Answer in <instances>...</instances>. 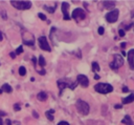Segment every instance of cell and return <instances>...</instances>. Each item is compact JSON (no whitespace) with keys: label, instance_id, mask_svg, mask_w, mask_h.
Here are the masks:
<instances>
[{"label":"cell","instance_id":"obj_1","mask_svg":"<svg viewBox=\"0 0 134 125\" xmlns=\"http://www.w3.org/2000/svg\"><path fill=\"white\" fill-rule=\"evenodd\" d=\"M10 4L17 8V9H28L31 7V2L30 1H17V0H12L10 1Z\"/></svg>","mask_w":134,"mask_h":125},{"label":"cell","instance_id":"obj_2","mask_svg":"<svg viewBox=\"0 0 134 125\" xmlns=\"http://www.w3.org/2000/svg\"><path fill=\"white\" fill-rule=\"evenodd\" d=\"M94 89L99 93H108L113 90V86L108 83H97L94 86Z\"/></svg>","mask_w":134,"mask_h":125},{"label":"cell","instance_id":"obj_3","mask_svg":"<svg viewBox=\"0 0 134 125\" xmlns=\"http://www.w3.org/2000/svg\"><path fill=\"white\" fill-rule=\"evenodd\" d=\"M76 109L80 113H82L84 116H87L89 113V105L83 100H77L76 101Z\"/></svg>","mask_w":134,"mask_h":125},{"label":"cell","instance_id":"obj_4","mask_svg":"<svg viewBox=\"0 0 134 125\" xmlns=\"http://www.w3.org/2000/svg\"><path fill=\"white\" fill-rule=\"evenodd\" d=\"M122 64H124V60H122L121 56H119V55H114V59H113V61L110 63V67H111L112 69H117V68L121 67Z\"/></svg>","mask_w":134,"mask_h":125},{"label":"cell","instance_id":"obj_5","mask_svg":"<svg viewBox=\"0 0 134 125\" xmlns=\"http://www.w3.org/2000/svg\"><path fill=\"white\" fill-rule=\"evenodd\" d=\"M71 17H72L75 21H81V20H84V19H85L86 13H85V11L82 9V8H75V9L72 12Z\"/></svg>","mask_w":134,"mask_h":125},{"label":"cell","instance_id":"obj_6","mask_svg":"<svg viewBox=\"0 0 134 125\" xmlns=\"http://www.w3.org/2000/svg\"><path fill=\"white\" fill-rule=\"evenodd\" d=\"M22 38H23V43L25 45H28V46H34L35 44V38L34 36L28 33V32H24L23 35H22Z\"/></svg>","mask_w":134,"mask_h":125},{"label":"cell","instance_id":"obj_7","mask_svg":"<svg viewBox=\"0 0 134 125\" xmlns=\"http://www.w3.org/2000/svg\"><path fill=\"white\" fill-rule=\"evenodd\" d=\"M118 14H119L118 9H113V11L109 12V13L106 15V20H107L109 23H114V22L117 20V18H118Z\"/></svg>","mask_w":134,"mask_h":125},{"label":"cell","instance_id":"obj_8","mask_svg":"<svg viewBox=\"0 0 134 125\" xmlns=\"http://www.w3.org/2000/svg\"><path fill=\"white\" fill-rule=\"evenodd\" d=\"M38 42H39L40 47H41L43 50H46V51H50V50H51V48H50V46H49V44H48V42H47L46 37H44V36L40 37V38L38 39Z\"/></svg>","mask_w":134,"mask_h":125},{"label":"cell","instance_id":"obj_9","mask_svg":"<svg viewBox=\"0 0 134 125\" xmlns=\"http://www.w3.org/2000/svg\"><path fill=\"white\" fill-rule=\"evenodd\" d=\"M76 81H77V83L81 84L83 87H87V86L89 85V80H88V78H87L86 76H84V75H79L77 78H76Z\"/></svg>","mask_w":134,"mask_h":125},{"label":"cell","instance_id":"obj_10","mask_svg":"<svg viewBox=\"0 0 134 125\" xmlns=\"http://www.w3.org/2000/svg\"><path fill=\"white\" fill-rule=\"evenodd\" d=\"M68 8H69V4L67 2H63L62 3V13L64 15V20H69L70 17L68 16Z\"/></svg>","mask_w":134,"mask_h":125},{"label":"cell","instance_id":"obj_11","mask_svg":"<svg viewBox=\"0 0 134 125\" xmlns=\"http://www.w3.org/2000/svg\"><path fill=\"white\" fill-rule=\"evenodd\" d=\"M128 61L130 64V68L134 69V49H130L128 53Z\"/></svg>","mask_w":134,"mask_h":125},{"label":"cell","instance_id":"obj_12","mask_svg":"<svg viewBox=\"0 0 134 125\" xmlns=\"http://www.w3.org/2000/svg\"><path fill=\"white\" fill-rule=\"evenodd\" d=\"M58 86H59V89H60L61 92H62V90H63L65 87H70V84H68V83L65 82V81L60 80V81H58Z\"/></svg>","mask_w":134,"mask_h":125},{"label":"cell","instance_id":"obj_13","mask_svg":"<svg viewBox=\"0 0 134 125\" xmlns=\"http://www.w3.org/2000/svg\"><path fill=\"white\" fill-rule=\"evenodd\" d=\"M121 123H124V124H126V125H134V123H133V121L131 120V118H130L129 114H126V116H125V118L122 119Z\"/></svg>","mask_w":134,"mask_h":125},{"label":"cell","instance_id":"obj_14","mask_svg":"<svg viewBox=\"0 0 134 125\" xmlns=\"http://www.w3.org/2000/svg\"><path fill=\"white\" fill-rule=\"evenodd\" d=\"M133 101H134V93H131L130 96H128V97L122 99V103L124 104H128V103H131Z\"/></svg>","mask_w":134,"mask_h":125},{"label":"cell","instance_id":"obj_15","mask_svg":"<svg viewBox=\"0 0 134 125\" xmlns=\"http://www.w3.org/2000/svg\"><path fill=\"white\" fill-rule=\"evenodd\" d=\"M37 98H38V100H39V101L44 102V101H46V99H47V95H46V92L41 91V92H39V93H38Z\"/></svg>","mask_w":134,"mask_h":125},{"label":"cell","instance_id":"obj_16","mask_svg":"<svg viewBox=\"0 0 134 125\" xmlns=\"http://www.w3.org/2000/svg\"><path fill=\"white\" fill-rule=\"evenodd\" d=\"M1 89L3 90V91H5V92H7V93H10L12 91H13V88H12V86L10 85H8V84H3V86L1 87Z\"/></svg>","mask_w":134,"mask_h":125},{"label":"cell","instance_id":"obj_17","mask_svg":"<svg viewBox=\"0 0 134 125\" xmlns=\"http://www.w3.org/2000/svg\"><path fill=\"white\" fill-rule=\"evenodd\" d=\"M103 4L106 8H109V7H113L115 5V2L114 1H103Z\"/></svg>","mask_w":134,"mask_h":125},{"label":"cell","instance_id":"obj_18","mask_svg":"<svg viewBox=\"0 0 134 125\" xmlns=\"http://www.w3.org/2000/svg\"><path fill=\"white\" fill-rule=\"evenodd\" d=\"M44 8H45L47 12H49L50 14H52V13H54V11H55V8H57V5H54L53 7H49V6H47V5H44Z\"/></svg>","mask_w":134,"mask_h":125},{"label":"cell","instance_id":"obj_19","mask_svg":"<svg viewBox=\"0 0 134 125\" xmlns=\"http://www.w3.org/2000/svg\"><path fill=\"white\" fill-rule=\"evenodd\" d=\"M39 64H40V66H42V67H44V66L46 65V62H45V59H44L43 56H40V57H39Z\"/></svg>","mask_w":134,"mask_h":125},{"label":"cell","instance_id":"obj_20","mask_svg":"<svg viewBox=\"0 0 134 125\" xmlns=\"http://www.w3.org/2000/svg\"><path fill=\"white\" fill-rule=\"evenodd\" d=\"M91 67H92V70H94V71H98V70L100 69V68H99V66H98V64H97L96 62H92Z\"/></svg>","mask_w":134,"mask_h":125},{"label":"cell","instance_id":"obj_21","mask_svg":"<svg viewBox=\"0 0 134 125\" xmlns=\"http://www.w3.org/2000/svg\"><path fill=\"white\" fill-rule=\"evenodd\" d=\"M19 75L20 76H25L26 75V68L24 66H20L19 67Z\"/></svg>","mask_w":134,"mask_h":125},{"label":"cell","instance_id":"obj_22","mask_svg":"<svg viewBox=\"0 0 134 125\" xmlns=\"http://www.w3.org/2000/svg\"><path fill=\"white\" fill-rule=\"evenodd\" d=\"M45 114H46V117H47V119H48L49 121H52V120H53V116H52L49 111H46V112H45Z\"/></svg>","mask_w":134,"mask_h":125},{"label":"cell","instance_id":"obj_23","mask_svg":"<svg viewBox=\"0 0 134 125\" xmlns=\"http://www.w3.org/2000/svg\"><path fill=\"white\" fill-rule=\"evenodd\" d=\"M15 53H16V55H20V54H22V53H23V47H22V46H19V47L16 49Z\"/></svg>","mask_w":134,"mask_h":125},{"label":"cell","instance_id":"obj_24","mask_svg":"<svg viewBox=\"0 0 134 125\" xmlns=\"http://www.w3.org/2000/svg\"><path fill=\"white\" fill-rule=\"evenodd\" d=\"M38 16H39V18H40L41 20H46V16H45L44 14H42V13H39V14H38Z\"/></svg>","mask_w":134,"mask_h":125},{"label":"cell","instance_id":"obj_25","mask_svg":"<svg viewBox=\"0 0 134 125\" xmlns=\"http://www.w3.org/2000/svg\"><path fill=\"white\" fill-rule=\"evenodd\" d=\"M20 109H21V106H20L19 104H15V105H14V110H15V111H19Z\"/></svg>","mask_w":134,"mask_h":125},{"label":"cell","instance_id":"obj_26","mask_svg":"<svg viewBox=\"0 0 134 125\" xmlns=\"http://www.w3.org/2000/svg\"><path fill=\"white\" fill-rule=\"evenodd\" d=\"M97 32H98L99 35H103V34H104V27H103V26H99L98 29H97Z\"/></svg>","mask_w":134,"mask_h":125},{"label":"cell","instance_id":"obj_27","mask_svg":"<svg viewBox=\"0 0 134 125\" xmlns=\"http://www.w3.org/2000/svg\"><path fill=\"white\" fill-rule=\"evenodd\" d=\"M118 35H119L120 37H124V36H125V30H124V29H119Z\"/></svg>","mask_w":134,"mask_h":125},{"label":"cell","instance_id":"obj_28","mask_svg":"<svg viewBox=\"0 0 134 125\" xmlns=\"http://www.w3.org/2000/svg\"><path fill=\"white\" fill-rule=\"evenodd\" d=\"M9 56H10V58H12V59H15V58H16V53L12 51V53H9Z\"/></svg>","mask_w":134,"mask_h":125},{"label":"cell","instance_id":"obj_29","mask_svg":"<svg viewBox=\"0 0 134 125\" xmlns=\"http://www.w3.org/2000/svg\"><path fill=\"white\" fill-rule=\"evenodd\" d=\"M58 125H69V123H67V122H65V121H61Z\"/></svg>","mask_w":134,"mask_h":125},{"label":"cell","instance_id":"obj_30","mask_svg":"<svg viewBox=\"0 0 134 125\" xmlns=\"http://www.w3.org/2000/svg\"><path fill=\"white\" fill-rule=\"evenodd\" d=\"M128 91H129V88L127 86H124L122 87V92H128Z\"/></svg>","mask_w":134,"mask_h":125},{"label":"cell","instance_id":"obj_31","mask_svg":"<svg viewBox=\"0 0 134 125\" xmlns=\"http://www.w3.org/2000/svg\"><path fill=\"white\" fill-rule=\"evenodd\" d=\"M31 61H32V63H34L35 65L37 64V59H36V57H32V58H31Z\"/></svg>","mask_w":134,"mask_h":125},{"label":"cell","instance_id":"obj_32","mask_svg":"<svg viewBox=\"0 0 134 125\" xmlns=\"http://www.w3.org/2000/svg\"><path fill=\"white\" fill-rule=\"evenodd\" d=\"M32 114H34V117H35V118H39V114L37 113V111H35V110H34V111H32Z\"/></svg>","mask_w":134,"mask_h":125},{"label":"cell","instance_id":"obj_33","mask_svg":"<svg viewBox=\"0 0 134 125\" xmlns=\"http://www.w3.org/2000/svg\"><path fill=\"white\" fill-rule=\"evenodd\" d=\"M5 123H6V125H12V122H10V120H8V119L5 121Z\"/></svg>","mask_w":134,"mask_h":125},{"label":"cell","instance_id":"obj_34","mask_svg":"<svg viewBox=\"0 0 134 125\" xmlns=\"http://www.w3.org/2000/svg\"><path fill=\"white\" fill-rule=\"evenodd\" d=\"M45 72H46V71H45L44 69H42V70H40V71H39V74H40V75H45Z\"/></svg>","mask_w":134,"mask_h":125},{"label":"cell","instance_id":"obj_35","mask_svg":"<svg viewBox=\"0 0 134 125\" xmlns=\"http://www.w3.org/2000/svg\"><path fill=\"white\" fill-rule=\"evenodd\" d=\"M114 107H115V108H116V109H117V108H118V109H119V108H121V105H119V104H116V105H115V106H114Z\"/></svg>","mask_w":134,"mask_h":125},{"label":"cell","instance_id":"obj_36","mask_svg":"<svg viewBox=\"0 0 134 125\" xmlns=\"http://www.w3.org/2000/svg\"><path fill=\"white\" fill-rule=\"evenodd\" d=\"M126 45H127V44H126V42H122V43L120 44V46H121L122 48H124V47H126Z\"/></svg>","mask_w":134,"mask_h":125},{"label":"cell","instance_id":"obj_37","mask_svg":"<svg viewBox=\"0 0 134 125\" xmlns=\"http://www.w3.org/2000/svg\"><path fill=\"white\" fill-rule=\"evenodd\" d=\"M94 79H95V80H98V79H99V76H98V75H95V76H94Z\"/></svg>","mask_w":134,"mask_h":125},{"label":"cell","instance_id":"obj_38","mask_svg":"<svg viewBox=\"0 0 134 125\" xmlns=\"http://www.w3.org/2000/svg\"><path fill=\"white\" fill-rule=\"evenodd\" d=\"M0 116H2V117H3V116H6V113H5V112H3V111H1V112H0Z\"/></svg>","mask_w":134,"mask_h":125},{"label":"cell","instance_id":"obj_39","mask_svg":"<svg viewBox=\"0 0 134 125\" xmlns=\"http://www.w3.org/2000/svg\"><path fill=\"white\" fill-rule=\"evenodd\" d=\"M3 40V37H2V33L0 32V41H2Z\"/></svg>","mask_w":134,"mask_h":125},{"label":"cell","instance_id":"obj_40","mask_svg":"<svg viewBox=\"0 0 134 125\" xmlns=\"http://www.w3.org/2000/svg\"><path fill=\"white\" fill-rule=\"evenodd\" d=\"M48 111H49L50 113H53V112H54V110H53V109H50V110H48Z\"/></svg>","mask_w":134,"mask_h":125},{"label":"cell","instance_id":"obj_41","mask_svg":"<svg viewBox=\"0 0 134 125\" xmlns=\"http://www.w3.org/2000/svg\"><path fill=\"white\" fill-rule=\"evenodd\" d=\"M0 125H3V121L0 119Z\"/></svg>","mask_w":134,"mask_h":125},{"label":"cell","instance_id":"obj_42","mask_svg":"<svg viewBox=\"0 0 134 125\" xmlns=\"http://www.w3.org/2000/svg\"><path fill=\"white\" fill-rule=\"evenodd\" d=\"M132 18H134V11L132 12Z\"/></svg>","mask_w":134,"mask_h":125},{"label":"cell","instance_id":"obj_43","mask_svg":"<svg viewBox=\"0 0 134 125\" xmlns=\"http://www.w3.org/2000/svg\"><path fill=\"white\" fill-rule=\"evenodd\" d=\"M2 92H3V90H2L1 88H0V93H2Z\"/></svg>","mask_w":134,"mask_h":125},{"label":"cell","instance_id":"obj_44","mask_svg":"<svg viewBox=\"0 0 134 125\" xmlns=\"http://www.w3.org/2000/svg\"><path fill=\"white\" fill-rule=\"evenodd\" d=\"M132 25H133V27H134V22H132Z\"/></svg>","mask_w":134,"mask_h":125}]
</instances>
